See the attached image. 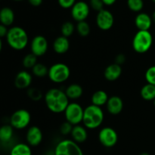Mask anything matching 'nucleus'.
<instances>
[{
  "label": "nucleus",
  "instance_id": "27",
  "mask_svg": "<svg viewBox=\"0 0 155 155\" xmlns=\"http://www.w3.org/2000/svg\"><path fill=\"white\" fill-rule=\"evenodd\" d=\"M32 73L36 77L42 78L48 75V68L43 64L37 63L32 68Z\"/></svg>",
  "mask_w": 155,
  "mask_h": 155
},
{
  "label": "nucleus",
  "instance_id": "5",
  "mask_svg": "<svg viewBox=\"0 0 155 155\" xmlns=\"http://www.w3.org/2000/svg\"><path fill=\"white\" fill-rule=\"evenodd\" d=\"M71 70L64 63H56L48 68V77L54 83H63L69 79Z\"/></svg>",
  "mask_w": 155,
  "mask_h": 155
},
{
  "label": "nucleus",
  "instance_id": "10",
  "mask_svg": "<svg viewBox=\"0 0 155 155\" xmlns=\"http://www.w3.org/2000/svg\"><path fill=\"white\" fill-rule=\"evenodd\" d=\"M71 9V16L77 22L86 21L90 14V6L84 1L77 2Z\"/></svg>",
  "mask_w": 155,
  "mask_h": 155
},
{
  "label": "nucleus",
  "instance_id": "40",
  "mask_svg": "<svg viewBox=\"0 0 155 155\" xmlns=\"http://www.w3.org/2000/svg\"><path fill=\"white\" fill-rule=\"evenodd\" d=\"M151 18H152V21L155 24V11L154 12H153L152 16H151Z\"/></svg>",
  "mask_w": 155,
  "mask_h": 155
},
{
  "label": "nucleus",
  "instance_id": "37",
  "mask_svg": "<svg viewBox=\"0 0 155 155\" xmlns=\"http://www.w3.org/2000/svg\"><path fill=\"white\" fill-rule=\"evenodd\" d=\"M8 27L3 25V24H0V38H4L6 37L8 34V29L7 28Z\"/></svg>",
  "mask_w": 155,
  "mask_h": 155
},
{
  "label": "nucleus",
  "instance_id": "13",
  "mask_svg": "<svg viewBox=\"0 0 155 155\" xmlns=\"http://www.w3.org/2000/svg\"><path fill=\"white\" fill-rule=\"evenodd\" d=\"M42 138H43V135L39 127L33 126V127H30L27 130L26 139H27V144L30 146L36 147L40 145L42 141Z\"/></svg>",
  "mask_w": 155,
  "mask_h": 155
},
{
  "label": "nucleus",
  "instance_id": "23",
  "mask_svg": "<svg viewBox=\"0 0 155 155\" xmlns=\"http://www.w3.org/2000/svg\"><path fill=\"white\" fill-rule=\"evenodd\" d=\"M10 155H32L31 148L28 144L18 143L12 148Z\"/></svg>",
  "mask_w": 155,
  "mask_h": 155
},
{
  "label": "nucleus",
  "instance_id": "39",
  "mask_svg": "<svg viewBox=\"0 0 155 155\" xmlns=\"http://www.w3.org/2000/svg\"><path fill=\"white\" fill-rule=\"evenodd\" d=\"M103 3H104V5L107 6H111L117 2V0H102Z\"/></svg>",
  "mask_w": 155,
  "mask_h": 155
},
{
  "label": "nucleus",
  "instance_id": "14",
  "mask_svg": "<svg viewBox=\"0 0 155 155\" xmlns=\"http://www.w3.org/2000/svg\"><path fill=\"white\" fill-rule=\"evenodd\" d=\"M33 81L31 74L27 71H21L15 78V86L18 89H29Z\"/></svg>",
  "mask_w": 155,
  "mask_h": 155
},
{
  "label": "nucleus",
  "instance_id": "30",
  "mask_svg": "<svg viewBox=\"0 0 155 155\" xmlns=\"http://www.w3.org/2000/svg\"><path fill=\"white\" fill-rule=\"evenodd\" d=\"M127 6L130 11L140 13L144 8L143 0H127Z\"/></svg>",
  "mask_w": 155,
  "mask_h": 155
},
{
  "label": "nucleus",
  "instance_id": "38",
  "mask_svg": "<svg viewBox=\"0 0 155 155\" xmlns=\"http://www.w3.org/2000/svg\"><path fill=\"white\" fill-rule=\"evenodd\" d=\"M27 1L33 7H39L42 5L43 0H27Z\"/></svg>",
  "mask_w": 155,
  "mask_h": 155
},
{
  "label": "nucleus",
  "instance_id": "42",
  "mask_svg": "<svg viewBox=\"0 0 155 155\" xmlns=\"http://www.w3.org/2000/svg\"><path fill=\"white\" fill-rule=\"evenodd\" d=\"M140 155H151V154L148 152H143V153H142V154H140Z\"/></svg>",
  "mask_w": 155,
  "mask_h": 155
},
{
  "label": "nucleus",
  "instance_id": "18",
  "mask_svg": "<svg viewBox=\"0 0 155 155\" xmlns=\"http://www.w3.org/2000/svg\"><path fill=\"white\" fill-rule=\"evenodd\" d=\"M53 50L58 54H63L68 52L70 48V42L68 38L60 36L56 38L53 42Z\"/></svg>",
  "mask_w": 155,
  "mask_h": 155
},
{
  "label": "nucleus",
  "instance_id": "26",
  "mask_svg": "<svg viewBox=\"0 0 155 155\" xmlns=\"http://www.w3.org/2000/svg\"><path fill=\"white\" fill-rule=\"evenodd\" d=\"M76 30L81 37H86L90 33L91 27L87 21H80V22H77Z\"/></svg>",
  "mask_w": 155,
  "mask_h": 155
},
{
  "label": "nucleus",
  "instance_id": "44",
  "mask_svg": "<svg viewBox=\"0 0 155 155\" xmlns=\"http://www.w3.org/2000/svg\"><path fill=\"white\" fill-rule=\"evenodd\" d=\"M153 104H154V106L155 107V99L153 101Z\"/></svg>",
  "mask_w": 155,
  "mask_h": 155
},
{
  "label": "nucleus",
  "instance_id": "15",
  "mask_svg": "<svg viewBox=\"0 0 155 155\" xmlns=\"http://www.w3.org/2000/svg\"><path fill=\"white\" fill-rule=\"evenodd\" d=\"M106 107L109 114L111 115H118L124 109V101L120 97L113 95L109 97L108 101L106 104Z\"/></svg>",
  "mask_w": 155,
  "mask_h": 155
},
{
  "label": "nucleus",
  "instance_id": "9",
  "mask_svg": "<svg viewBox=\"0 0 155 155\" xmlns=\"http://www.w3.org/2000/svg\"><path fill=\"white\" fill-rule=\"evenodd\" d=\"M98 140L100 143L105 148H112L117 143V133L111 127H104L98 133Z\"/></svg>",
  "mask_w": 155,
  "mask_h": 155
},
{
  "label": "nucleus",
  "instance_id": "36",
  "mask_svg": "<svg viewBox=\"0 0 155 155\" xmlns=\"http://www.w3.org/2000/svg\"><path fill=\"white\" fill-rule=\"evenodd\" d=\"M126 60H127V58H126V56L124 55V54H119L118 55L116 56V58H115L114 63L121 66V65L124 64L125 63Z\"/></svg>",
  "mask_w": 155,
  "mask_h": 155
},
{
  "label": "nucleus",
  "instance_id": "3",
  "mask_svg": "<svg viewBox=\"0 0 155 155\" xmlns=\"http://www.w3.org/2000/svg\"><path fill=\"white\" fill-rule=\"evenodd\" d=\"M104 114L102 108L90 104L84 108L83 124L86 129L95 130L98 128L104 121Z\"/></svg>",
  "mask_w": 155,
  "mask_h": 155
},
{
  "label": "nucleus",
  "instance_id": "16",
  "mask_svg": "<svg viewBox=\"0 0 155 155\" xmlns=\"http://www.w3.org/2000/svg\"><path fill=\"white\" fill-rule=\"evenodd\" d=\"M152 18L145 12H140L135 18V24L139 30H149L152 25Z\"/></svg>",
  "mask_w": 155,
  "mask_h": 155
},
{
  "label": "nucleus",
  "instance_id": "34",
  "mask_svg": "<svg viewBox=\"0 0 155 155\" xmlns=\"http://www.w3.org/2000/svg\"><path fill=\"white\" fill-rule=\"evenodd\" d=\"M73 127L74 126L71 124H70L68 121H65L64 123L61 125L60 127V131L61 133L64 136H68V135H71V132H72Z\"/></svg>",
  "mask_w": 155,
  "mask_h": 155
},
{
  "label": "nucleus",
  "instance_id": "43",
  "mask_svg": "<svg viewBox=\"0 0 155 155\" xmlns=\"http://www.w3.org/2000/svg\"><path fill=\"white\" fill-rule=\"evenodd\" d=\"M13 1H15V2H21V1H23V0H13Z\"/></svg>",
  "mask_w": 155,
  "mask_h": 155
},
{
  "label": "nucleus",
  "instance_id": "24",
  "mask_svg": "<svg viewBox=\"0 0 155 155\" xmlns=\"http://www.w3.org/2000/svg\"><path fill=\"white\" fill-rule=\"evenodd\" d=\"M141 96L145 101H154L155 99V86L147 83L141 89Z\"/></svg>",
  "mask_w": 155,
  "mask_h": 155
},
{
  "label": "nucleus",
  "instance_id": "1",
  "mask_svg": "<svg viewBox=\"0 0 155 155\" xmlns=\"http://www.w3.org/2000/svg\"><path fill=\"white\" fill-rule=\"evenodd\" d=\"M44 100L48 110L54 114L64 112L70 103L64 91L58 88L48 89L44 95Z\"/></svg>",
  "mask_w": 155,
  "mask_h": 155
},
{
  "label": "nucleus",
  "instance_id": "2",
  "mask_svg": "<svg viewBox=\"0 0 155 155\" xmlns=\"http://www.w3.org/2000/svg\"><path fill=\"white\" fill-rule=\"evenodd\" d=\"M5 38L9 46L17 51L24 49L28 45V34L26 30L21 27L15 26L8 29Z\"/></svg>",
  "mask_w": 155,
  "mask_h": 155
},
{
  "label": "nucleus",
  "instance_id": "20",
  "mask_svg": "<svg viewBox=\"0 0 155 155\" xmlns=\"http://www.w3.org/2000/svg\"><path fill=\"white\" fill-rule=\"evenodd\" d=\"M15 12L11 8L3 7L0 9V24L9 27L15 21Z\"/></svg>",
  "mask_w": 155,
  "mask_h": 155
},
{
  "label": "nucleus",
  "instance_id": "6",
  "mask_svg": "<svg viewBox=\"0 0 155 155\" xmlns=\"http://www.w3.org/2000/svg\"><path fill=\"white\" fill-rule=\"evenodd\" d=\"M54 155H83L79 144L72 139H64L56 145Z\"/></svg>",
  "mask_w": 155,
  "mask_h": 155
},
{
  "label": "nucleus",
  "instance_id": "7",
  "mask_svg": "<svg viewBox=\"0 0 155 155\" xmlns=\"http://www.w3.org/2000/svg\"><path fill=\"white\" fill-rule=\"evenodd\" d=\"M64 113L66 121L73 126L79 125L80 123L83 122L84 109L78 103H69Z\"/></svg>",
  "mask_w": 155,
  "mask_h": 155
},
{
  "label": "nucleus",
  "instance_id": "32",
  "mask_svg": "<svg viewBox=\"0 0 155 155\" xmlns=\"http://www.w3.org/2000/svg\"><path fill=\"white\" fill-rule=\"evenodd\" d=\"M145 77L147 83L155 86V65L150 67L147 70L145 74Z\"/></svg>",
  "mask_w": 155,
  "mask_h": 155
},
{
  "label": "nucleus",
  "instance_id": "22",
  "mask_svg": "<svg viewBox=\"0 0 155 155\" xmlns=\"http://www.w3.org/2000/svg\"><path fill=\"white\" fill-rule=\"evenodd\" d=\"M109 99L108 95L104 90H98L93 93L92 95V104L101 107V106L106 105Z\"/></svg>",
  "mask_w": 155,
  "mask_h": 155
},
{
  "label": "nucleus",
  "instance_id": "35",
  "mask_svg": "<svg viewBox=\"0 0 155 155\" xmlns=\"http://www.w3.org/2000/svg\"><path fill=\"white\" fill-rule=\"evenodd\" d=\"M77 2V0H58L59 5L64 9L71 8Z\"/></svg>",
  "mask_w": 155,
  "mask_h": 155
},
{
  "label": "nucleus",
  "instance_id": "46",
  "mask_svg": "<svg viewBox=\"0 0 155 155\" xmlns=\"http://www.w3.org/2000/svg\"><path fill=\"white\" fill-rule=\"evenodd\" d=\"M0 1H1V0H0Z\"/></svg>",
  "mask_w": 155,
  "mask_h": 155
},
{
  "label": "nucleus",
  "instance_id": "11",
  "mask_svg": "<svg viewBox=\"0 0 155 155\" xmlns=\"http://www.w3.org/2000/svg\"><path fill=\"white\" fill-rule=\"evenodd\" d=\"M95 21L100 30L107 31L113 27L114 24V17L110 11L104 8L97 13Z\"/></svg>",
  "mask_w": 155,
  "mask_h": 155
},
{
  "label": "nucleus",
  "instance_id": "29",
  "mask_svg": "<svg viewBox=\"0 0 155 155\" xmlns=\"http://www.w3.org/2000/svg\"><path fill=\"white\" fill-rule=\"evenodd\" d=\"M37 58L33 53H29L26 54L22 61L23 66L27 69H32L37 64Z\"/></svg>",
  "mask_w": 155,
  "mask_h": 155
},
{
  "label": "nucleus",
  "instance_id": "41",
  "mask_svg": "<svg viewBox=\"0 0 155 155\" xmlns=\"http://www.w3.org/2000/svg\"><path fill=\"white\" fill-rule=\"evenodd\" d=\"M2 49V39L0 38V52H1Z\"/></svg>",
  "mask_w": 155,
  "mask_h": 155
},
{
  "label": "nucleus",
  "instance_id": "19",
  "mask_svg": "<svg viewBox=\"0 0 155 155\" xmlns=\"http://www.w3.org/2000/svg\"><path fill=\"white\" fill-rule=\"evenodd\" d=\"M71 136L72 137V140L77 142V144L83 143L84 142H86L88 138L87 130H86V127L83 126H80V124L74 126Z\"/></svg>",
  "mask_w": 155,
  "mask_h": 155
},
{
  "label": "nucleus",
  "instance_id": "17",
  "mask_svg": "<svg viewBox=\"0 0 155 155\" xmlns=\"http://www.w3.org/2000/svg\"><path fill=\"white\" fill-rule=\"evenodd\" d=\"M122 74V68L120 65L113 63L108 65L104 71V78L110 82L118 80Z\"/></svg>",
  "mask_w": 155,
  "mask_h": 155
},
{
  "label": "nucleus",
  "instance_id": "8",
  "mask_svg": "<svg viewBox=\"0 0 155 155\" xmlns=\"http://www.w3.org/2000/svg\"><path fill=\"white\" fill-rule=\"evenodd\" d=\"M31 121V115L27 110L19 109L12 114L10 125L16 130H23L29 126Z\"/></svg>",
  "mask_w": 155,
  "mask_h": 155
},
{
  "label": "nucleus",
  "instance_id": "21",
  "mask_svg": "<svg viewBox=\"0 0 155 155\" xmlns=\"http://www.w3.org/2000/svg\"><path fill=\"white\" fill-rule=\"evenodd\" d=\"M64 92L69 100H77L83 95V89L80 85L77 83H73L67 87Z\"/></svg>",
  "mask_w": 155,
  "mask_h": 155
},
{
  "label": "nucleus",
  "instance_id": "45",
  "mask_svg": "<svg viewBox=\"0 0 155 155\" xmlns=\"http://www.w3.org/2000/svg\"><path fill=\"white\" fill-rule=\"evenodd\" d=\"M151 1H152L154 3H155V0H151Z\"/></svg>",
  "mask_w": 155,
  "mask_h": 155
},
{
  "label": "nucleus",
  "instance_id": "31",
  "mask_svg": "<svg viewBox=\"0 0 155 155\" xmlns=\"http://www.w3.org/2000/svg\"><path fill=\"white\" fill-rule=\"evenodd\" d=\"M27 96L32 100V101H39L43 97L42 95V92L39 90L37 88H29L27 89Z\"/></svg>",
  "mask_w": 155,
  "mask_h": 155
},
{
  "label": "nucleus",
  "instance_id": "12",
  "mask_svg": "<svg viewBox=\"0 0 155 155\" xmlns=\"http://www.w3.org/2000/svg\"><path fill=\"white\" fill-rule=\"evenodd\" d=\"M48 48V40L45 36L38 35L33 38L30 42V49L36 57H41L47 52Z\"/></svg>",
  "mask_w": 155,
  "mask_h": 155
},
{
  "label": "nucleus",
  "instance_id": "28",
  "mask_svg": "<svg viewBox=\"0 0 155 155\" xmlns=\"http://www.w3.org/2000/svg\"><path fill=\"white\" fill-rule=\"evenodd\" d=\"M76 30V27L74 25L72 22L71 21H66L64 23L61 27V35L64 37L69 38L73 35L74 31Z\"/></svg>",
  "mask_w": 155,
  "mask_h": 155
},
{
  "label": "nucleus",
  "instance_id": "4",
  "mask_svg": "<svg viewBox=\"0 0 155 155\" xmlns=\"http://www.w3.org/2000/svg\"><path fill=\"white\" fill-rule=\"evenodd\" d=\"M153 44V36L149 30H139L133 39V48L136 52L144 54L147 52Z\"/></svg>",
  "mask_w": 155,
  "mask_h": 155
},
{
  "label": "nucleus",
  "instance_id": "33",
  "mask_svg": "<svg viewBox=\"0 0 155 155\" xmlns=\"http://www.w3.org/2000/svg\"><path fill=\"white\" fill-rule=\"evenodd\" d=\"M89 5L90 6V8L97 12L104 9V5L102 0H89Z\"/></svg>",
  "mask_w": 155,
  "mask_h": 155
},
{
  "label": "nucleus",
  "instance_id": "25",
  "mask_svg": "<svg viewBox=\"0 0 155 155\" xmlns=\"http://www.w3.org/2000/svg\"><path fill=\"white\" fill-rule=\"evenodd\" d=\"M14 128L11 125H3L0 127V142H8L12 139Z\"/></svg>",
  "mask_w": 155,
  "mask_h": 155
}]
</instances>
